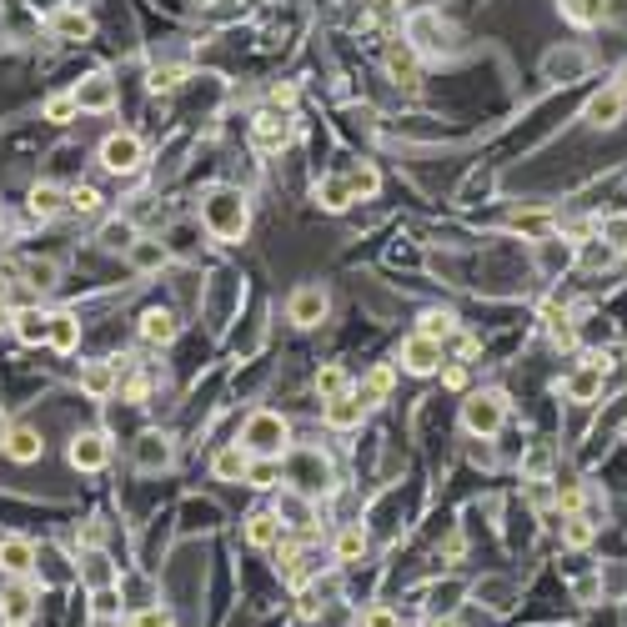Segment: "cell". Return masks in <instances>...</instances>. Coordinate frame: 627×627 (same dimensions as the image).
Returning <instances> with one entry per match:
<instances>
[{"label": "cell", "mask_w": 627, "mask_h": 627, "mask_svg": "<svg viewBox=\"0 0 627 627\" xmlns=\"http://www.w3.org/2000/svg\"><path fill=\"white\" fill-rule=\"evenodd\" d=\"M367 547H372L367 527H362V522H347V527L337 532V542H332V557H337V562H362Z\"/></svg>", "instance_id": "cell-28"}, {"label": "cell", "mask_w": 627, "mask_h": 627, "mask_svg": "<svg viewBox=\"0 0 627 627\" xmlns=\"http://www.w3.org/2000/svg\"><path fill=\"white\" fill-rule=\"evenodd\" d=\"M417 332L447 347V337H457V317H452V311H442V306H432V311H422V322H417Z\"/></svg>", "instance_id": "cell-33"}, {"label": "cell", "mask_w": 627, "mask_h": 627, "mask_svg": "<svg viewBox=\"0 0 627 627\" xmlns=\"http://www.w3.org/2000/svg\"><path fill=\"white\" fill-rule=\"evenodd\" d=\"M612 86H617V91H622V96H627V66H622V71H617V81H612Z\"/></svg>", "instance_id": "cell-48"}, {"label": "cell", "mask_w": 627, "mask_h": 627, "mask_svg": "<svg viewBox=\"0 0 627 627\" xmlns=\"http://www.w3.org/2000/svg\"><path fill=\"white\" fill-rule=\"evenodd\" d=\"M61 211H66V191H61V186H51V181H41V186L31 191V216L56 221Z\"/></svg>", "instance_id": "cell-32"}, {"label": "cell", "mask_w": 627, "mask_h": 627, "mask_svg": "<svg viewBox=\"0 0 627 627\" xmlns=\"http://www.w3.org/2000/svg\"><path fill=\"white\" fill-rule=\"evenodd\" d=\"M46 347H56L61 357H71L81 347V317L76 311H51V332H46Z\"/></svg>", "instance_id": "cell-22"}, {"label": "cell", "mask_w": 627, "mask_h": 627, "mask_svg": "<svg viewBox=\"0 0 627 627\" xmlns=\"http://www.w3.org/2000/svg\"><path fill=\"white\" fill-rule=\"evenodd\" d=\"M592 532H597V527H592L582 512H567V522H562V542H567V547H587Z\"/></svg>", "instance_id": "cell-39"}, {"label": "cell", "mask_w": 627, "mask_h": 627, "mask_svg": "<svg viewBox=\"0 0 627 627\" xmlns=\"http://www.w3.org/2000/svg\"><path fill=\"white\" fill-rule=\"evenodd\" d=\"M347 186H352V196H357V201H372V196L382 191V171H377L372 161H362V166H352V171H347Z\"/></svg>", "instance_id": "cell-35"}, {"label": "cell", "mask_w": 627, "mask_h": 627, "mask_svg": "<svg viewBox=\"0 0 627 627\" xmlns=\"http://www.w3.org/2000/svg\"><path fill=\"white\" fill-rule=\"evenodd\" d=\"M36 612V582L31 577H11L6 587H0V622L6 627H26Z\"/></svg>", "instance_id": "cell-9"}, {"label": "cell", "mask_w": 627, "mask_h": 627, "mask_svg": "<svg viewBox=\"0 0 627 627\" xmlns=\"http://www.w3.org/2000/svg\"><path fill=\"white\" fill-rule=\"evenodd\" d=\"M71 96H76V106H81V111L101 116V111H111V106H116V81H111L106 71H96V76H86Z\"/></svg>", "instance_id": "cell-15"}, {"label": "cell", "mask_w": 627, "mask_h": 627, "mask_svg": "<svg viewBox=\"0 0 627 627\" xmlns=\"http://www.w3.org/2000/svg\"><path fill=\"white\" fill-rule=\"evenodd\" d=\"M317 201L327 206V211H347L357 196H352V186H347V176H322L317 181Z\"/></svg>", "instance_id": "cell-34"}, {"label": "cell", "mask_w": 627, "mask_h": 627, "mask_svg": "<svg viewBox=\"0 0 627 627\" xmlns=\"http://www.w3.org/2000/svg\"><path fill=\"white\" fill-rule=\"evenodd\" d=\"M66 457H71L76 472H101V467L111 462V437H106V432H76Z\"/></svg>", "instance_id": "cell-12"}, {"label": "cell", "mask_w": 627, "mask_h": 627, "mask_svg": "<svg viewBox=\"0 0 627 627\" xmlns=\"http://www.w3.org/2000/svg\"><path fill=\"white\" fill-rule=\"evenodd\" d=\"M437 377H442V387H447V392H462V387H467V362H452V367L442 362V372H437Z\"/></svg>", "instance_id": "cell-42"}, {"label": "cell", "mask_w": 627, "mask_h": 627, "mask_svg": "<svg viewBox=\"0 0 627 627\" xmlns=\"http://www.w3.org/2000/svg\"><path fill=\"white\" fill-rule=\"evenodd\" d=\"M246 467H251V452H246L241 442H226V447H216V457H211V477H216V482H246Z\"/></svg>", "instance_id": "cell-21"}, {"label": "cell", "mask_w": 627, "mask_h": 627, "mask_svg": "<svg viewBox=\"0 0 627 627\" xmlns=\"http://www.w3.org/2000/svg\"><path fill=\"white\" fill-rule=\"evenodd\" d=\"M0 572L6 577H31L36 572V547L26 537H0Z\"/></svg>", "instance_id": "cell-20"}, {"label": "cell", "mask_w": 627, "mask_h": 627, "mask_svg": "<svg viewBox=\"0 0 627 627\" xmlns=\"http://www.w3.org/2000/svg\"><path fill=\"white\" fill-rule=\"evenodd\" d=\"M41 447H46V442H41L36 427H11V432H6V457H11V462H36Z\"/></svg>", "instance_id": "cell-30"}, {"label": "cell", "mask_w": 627, "mask_h": 627, "mask_svg": "<svg viewBox=\"0 0 627 627\" xmlns=\"http://www.w3.org/2000/svg\"><path fill=\"white\" fill-rule=\"evenodd\" d=\"M397 362H402V372H407V377H437V372H442V362H447V352H442V342H432V337L412 332V337L397 347Z\"/></svg>", "instance_id": "cell-6"}, {"label": "cell", "mask_w": 627, "mask_h": 627, "mask_svg": "<svg viewBox=\"0 0 627 627\" xmlns=\"http://www.w3.org/2000/svg\"><path fill=\"white\" fill-rule=\"evenodd\" d=\"M201 226H206L216 241H241L246 226H251V206H246V196L231 191V186L211 191V196L201 201Z\"/></svg>", "instance_id": "cell-1"}, {"label": "cell", "mask_w": 627, "mask_h": 627, "mask_svg": "<svg viewBox=\"0 0 627 627\" xmlns=\"http://www.w3.org/2000/svg\"><path fill=\"white\" fill-rule=\"evenodd\" d=\"M362 417H367V402L357 397V387L342 392V397H327V402H322V422H327L332 432H357Z\"/></svg>", "instance_id": "cell-13"}, {"label": "cell", "mask_w": 627, "mask_h": 627, "mask_svg": "<svg viewBox=\"0 0 627 627\" xmlns=\"http://www.w3.org/2000/svg\"><path fill=\"white\" fill-rule=\"evenodd\" d=\"M0 327H11V306L6 301H0Z\"/></svg>", "instance_id": "cell-49"}, {"label": "cell", "mask_w": 627, "mask_h": 627, "mask_svg": "<svg viewBox=\"0 0 627 627\" xmlns=\"http://www.w3.org/2000/svg\"><path fill=\"white\" fill-rule=\"evenodd\" d=\"M622 116H627V96H622L617 86H602V91L582 106V121H587L592 131H612Z\"/></svg>", "instance_id": "cell-11"}, {"label": "cell", "mask_w": 627, "mask_h": 627, "mask_svg": "<svg viewBox=\"0 0 627 627\" xmlns=\"http://www.w3.org/2000/svg\"><path fill=\"white\" fill-rule=\"evenodd\" d=\"M101 166H106L111 176H136V171L146 166V141H141L136 131H111V136L101 141Z\"/></svg>", "instance_id": "cell-4"}, {"label": "cell", "mask_w": 627, "mask_h": 627, "mask_svg": "<svg viewBox=\"0 0 627 627\" xmlns=\"http://www.w3.org/2000/svg\"><path fill=\"white\" fill-rule=\"evenodd\" d=\"M11 332H16L26 347H41L46 332H51V311H46V306H16V311H11Z\"/></svg>", "instance_id": "cell-17"}, {"label": "cell", "mask_w": 627, "mask_h": 627, "mask_svg": "<svg viewBox=\"0 0 627 627\" xmlns=\"http://www.w3.org/2000/svg\"><path fill=\"white\" fill-rule=\"evenodd\" d=\"M181 76H186L181 66H166V71L156 66V71H151V91H176V86H181Z\"/></svg>", "instance_id": "cell-41"}, {"label": "cell", "mask_w": 627, "mask_h": 627, "mask_svg": "<svg viewBox=\"0 0 627 627\" xmlns=\"http://www.w3.org/2000/svg\"><path fill=\"white\" fill-rule=\"evenodd\" d=\"M266 101H271V106H276V111H291V106H296V86H291V81H276V86H271V96H266Z\"/></svg>", "instance_id": "cell-43"}, {"label": "cell", "mask_w": 627, "mask_h": 627, "mask_svg": "<svg viewBox=\"0 0 627 627\" xmlns=\"http://www.w3.org/2000/svg\"><path fill=\"white\" fill-rule=\"evenodd\" d=\"M171 437L166 432H146L141 442H136V462H141V472H156V467H171Z\"/></svg>", "instance_id": "cell-27"}, {"label": "cell", "mask_w": 627, "mask_h": 627, "mask_svg": "<svg viewBox=\"0 0 627 627\" xmlns=\"http://www.w3.org/2000/svg\"><path fill=\"white\" fill-rule=\"evenodd\" d=\"M81 392L91 402H106L121 392V367L116 362H81Z\"/></svg>", "instance_id": "cell-14"}, {"label": "cell", "mask_w": 627, "mask_h": 627, "mask_svg": "<svg viewBox=\"0 0 627 627\" xmlns=\"http://www.w3.org/2000/svg\"><path fill=\"white\" fill-rule=\"evenodd\" d=\"M131 627H176V617H171V607L151 602V607H141V612L131 617Z\"/></svg>", "instance_id": "cell-40"}, {"label": "cell", "mask_w": 627, "mask_h": 627, "mask_svg": "<svg viewBox=\"0 0 627 627\" xmlns=\"http://www.w3.org/2000/svg\"><path fill=\"white\" fill-rule=\"evenodd\" d=\"M51 31L61 36V41H91V31H96V21L81 11V6H61L56 16H51Z\"/></svg>", "instance_id": "cell-25"}, {"label": "cell", "mask_w": 627, "mask_h": 627, "mask_svg": "<svg viewBox=\"0 0 627 627\" xmlns=\"http://www.w3.org/2000/svg\"><path fill=\"white\" fill-rule=\"evenodd\" d=\"M141 231H136V221H126V216H111L101 231H96V246L101 251H111V256H126V246L136 241Z\"/></svg>", "instance_id": "cell-26"}, {"label": "cell", "mask_w": 627, "mask_h": 627, "mask_svg": "<svg viewBox=\"0 0 627 627\" xmlns=\"http://www.w3.org/2000/svg\"><path fill=\"white\" fill-rule=\"evenodd\" d=\"M562 21H572L577 31H597L607 21V0H557Z\"/></svg>", "instance_id": "cell-24"}, {"label": "cell", "mask_w": 627, "mask_h": 627, "mask_svg": "<svg viewBox=\"0 0 627 627\" xmlns=\"http://www.w3.org/2000/svg\"><path fill=\"white\" fill-rule=\"evenodd\" d=\"M607 357L597 352V357H587V362H577L567 377H562V397L567 402H597L602 397V387H607Z\"/></svg>", "instance_id": "cell-5"}, {"label": "cell", "mask_w": 627, "mask_h": 627, "mask_svg": "<svg viewBox=\"0 0 627 627\" xmlns=\"http://www.w3.org/2000/svg\"><path fill=\"white\" fill-rule=\"evenodd\" d=\"M241 447L251 452V457H286L291 452V422L281 417V412H251L246 417V427H241Z\"/></svg>", "instance_id": "cell-2"}, {"label": "cell", "mask_w": 627, "mask_h": 627, "mask_svg": "<svg viewBox=\"0 0 627 627\" xmlns=\"http://www.w3.org/2000/svg\"><path fill=\"white\" fill-rule=\"evenodd\" d=\"M286 141H291V116L276 111V106L256 111V121H251V146H256L261 156H276Z\"/></svg>", "instance_id": "cell-10"}, {"label": "cell", "mask_w": 627, "mask_h": 627, "mask_svg": "<svg viewBox=\"0 0 627 627\" xmlns=\"http://www.w3.org/2000/svg\"><path fill=\"white\" fill-rule=\"evenodd\" d=\"M146 392H151L146 377H131V382H126V397H131V402H146Z\"/></svg>", "instance_id": "cell-45"}, {"label": "cell", "mask_w": 627, "mask_h": 627, "mask_svg": "<svg viewBox=\"0 0 627 627\" xmlns=\"http://www.w3.org/2000/svg\"><path fill=\"white\" fill-rule=\"evenodd\" d=\"M502 422H507V397L502 392H472L467 402H462V427L472 432V437H497L502 432Z\"/></svg>", "instance_id": "cell-3"}, {"label": "cell", "mask_w": 627, "mask_h": 627, "mask_svg": "<svg viewBox=\"0 0 627 627\" xmlns=\"http://www.w3.org/2000/svg\"><path fill=\"white\" fill-rule=\"evenodd\" d=\"M41 116H46V121H56V126H66V121H76V116H81V106H76V96H71V91H56V96L41 106Z\"/></svg>", "instance_id": "cell-37"}, {"label": "cell", "mask_w": 627, "mask_h": 627, "mask_svg": "<svg viewBox=\"0 0 627 627\" xmlns=\"http://www.w3.org/2000/svg\"><path fill=\"white\" fill-rule=\"evenodd\" d=\"M392 387H397V367H392V362H382V367H372V372L357 382V397H362L367 407H382V402L392 397Z\"/></svg>", "instance_id": "cell-23"}, {"label": "cell", "mask_w": 627, "mask_h": 627, "mask_svg": "<svg viewBox=\"0 0 627 627\" xmlns=\"http://www.w3.org/2000/svg\"><path fill=\"white\" fill-rule=\"evenodd\" d=\"M452 31L442 26V16L437 11H417L412 21H407V46L417 51V56H447L452 46Z\"/></svg>", "instance_id": "cell-8"}, {"label": "cell", "mask_w": 627, "mask_h": 627, "mask_svg": "<svg viewBox=\"0 0 627 627\" xmlns=\"http://www.w3.org/2000/svg\"><path fill=\"white\" fill-rule=\"evenodd\" d=\"M101 201H106V196H101L96 186H71V191H66V211H76V216H96Z\"/></svg>", "instance_id": "cell-38"}, {"label": "cell", "mask_w": 627, "mask_h": 627, "mask_svg": "<svg viewBox=\"0 0 627 627\" xmlns=\"http://www.w3.org/2000/svg\"><path fill=\"white\" fill-rule=\"evenodd\" d=\"M457 352H462V362H472V357H477V337H462Z\"/></svg>", "instance_id": "cell-47"}, {"label": "cell", "mask_w": 627, "mask_h": 627, "mask_svg": "<svg viewBox=\"0 0 627 627\" xmlns=\"http://www.w3.org/2000/svg\"><path fill=\"white\" fill-rule=\"evenodd\" d=\"M362 627H402V622H397V612H392V607H367Z\"/></svg>", "instance_id": "cell-44"}, {"label": "cell", "mask_w": 627, "mask_h": 627, "mask_svg": "<svg viewBox=\"0 0 627 627\" xmlns=\"http://www.w3.org/2000/svg\"><path fill=\"white\" fill-rule=\"evenodd\" d=\"M387 76H392L397 86L412 91V86L422 81V71H417V51H412V46H392V51H387Z\"/></svg>", "instance_id": "cell-29"}, {"label": "cell", "mask_w": 627, "mask_h": 627, "mask_svg": "<svg viewBox=\"0 0 627 627\" xmlns=\"http://www.w3.org/2000/svg\"><path fill=\"white\" fill-rule=\"evenodd\" d=\"M622 256H627V246H622Z\"/></svg>", "instance_id": "cell-50"}, {"label": "cell", "mask_w": 627, "mask_h": 627, "mask_svg": "<svg viewBox=\"0 0 627 627\" xmlns=\"http://www.w3.org/2000/svg\"><path fill=\"white\" fill-rule=\"evenodd\" d=\"M96 612H101V617H116V592H101V597H96Z\"/></svg>", "instance_id": "cell-46"}, {"label": "cell", "mask_w": 627, "mask_h": 627, "mask_svg": "<svg viewBox=\"0 0 627 627\" xmlns=\"http://www.w3.org/2000/svg\"><path fill=\"white\" fill-rule=\"evenodd\" d=\"M241 537H246V547H256V552L276 547V542L286 537V527H281V512H251V517L241 522Z\"/></svg>", "instance_id": "cell-16"}, {"label": "cell", "mask_w": 627, "mask_h": 627, "mask_svg": "<svg viewBox=\"0 0 627 627\" xmlns=\"http://www.w3.org/2000/svg\"><path fill=\"white\" fill-rule=\"evenodd\" d=\"M281 477H286V462H281V457H251V467H246V487H256V492L281 487Z\"/></svg>", "instance_id": "cell-31"}, {"label": "cell", "mask_w": 627, "mask_h": 627, "mask_svg": "<svg viewBox=\"0 0 627 627\" xmlns=\"http://www.w3.org/2000/svg\"><path fill=\"white\" fill-rule=\"evenodd\" d=\"M126 261H131V271L156 276V271L171 261V251H166V241H156V236H136V241L126 246Z\"/></svg>", "instance_id": "cell-19"}, {"label": "cell", "mask_w": 627, "mask_h": 627, "mask_svg": "<svg viewBox=\"0 0 627 627\" xmlns=\"http://www.w3.org/2000/svg\"><path fill=\"white\" fill-rule=\"evenodd\" d=\"M327 311H332L327 286H296V291L286 296V322H291V327H322Z\"/></svg>", "instance_id": "cell-7"}, {"label": "cell", "mask_w": 627, "mask_h": 627, "mask_svg": "<svg viewBox=\"0 0 627 627\" xmlns=\"http://www.w3.org/2000/svg\"><path fill=\"white\" fill-rule=\"evenodd\" d=\"M352 387H357V382H352L347 367H337V362H327V367L317 372V392H322V402H327V397H342V392H352Z\"/></svg>", "instance_id": "cell-36"}, {"label": "cell", "mask_w": 627, "mask_h": 627, "mask_svg": "<svg viewBox=\"0 0 627 627\" xmlns=\"http://www.w3.org/2000/svg\"><path fill=\"white\" fill-rule=\"evenodd\" d=\"M176 332H181L176 311H166V306L141 311V342H146V347H171V342H176Z\"/></svg>", "instance_id": "cell-18"}]
</instances>
